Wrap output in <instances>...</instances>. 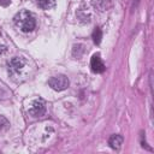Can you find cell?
<instances>
[{
    "label": "cell",
    "mask_w": 154,
    "mask_h": 154,
    "mask_svg": "<svg viewBox=\"0 0 154 154\" xmlns=\"http://www.w3.org/2000/svg\"><path fill=\"white\" fill-rule=\"evenodd\" d=\"M13 22H14L16 26L19 28L23 32H30L36 26V19H35V17L32 16L31 12H29L26 10L19 11L14 16Z\"/></svg>",
    "instance_id": "6da1fadb"
},
{
    "label": "cell",
    "mask_w": 154,
    "mask_h": 154,
    "mask_svg": "<svg viewBox=\"0 0 154 154\" xmlns=\"http://www.w3.org/2000/svg\"><path fill=\"white\" fill-rule=\"evenodd\" d=\"M28 69H29V65H28L26 60L23 58L14 57L7 61V71H8V75L13 79L24 77L28 72Z\"/></svg>",
    "instance_id": "7a4b0ae2"
},
{
    "label": "cell",
    "mask_w": 154,
    "mask_h": 154,
    "mask_svg": "<svg viewBox=\"0 0 154 154\" xmlns=\"http://www.w3.org/2000/svg\"><path fill=\"white\" fill-rule=\"evenodd\" d=\"M48 84L52 89L60 91V90H65L69 87V79L64 75H58V76L51 77L48 79Z\"/></svg>",
    "instance_id": "3957f363"
},
{
    "label": "cell",
    "mask_w": 154,
    "mask_h": 154,
    "mask_svg": "<svg viewBox=\"0 0 154 154\" xmlns=\"http://www.w3.org/2000/svg\"><path fill=\"white\" fill-rule=\"evenodd\" d=\"M45 112H46V106H45V102L41 99L34 100L32 103L29 107V113L32 117H41V116L45 114Z\"/></svg>",
    "instance_id": "277c9868"
},
{
    "label": "cell",
    "mask_w": 154,
    "mask_h": 154,
    "mask_svg": "<svg viewBox=\"0 0 154 154\" xmlns=\"http://www.w3.org/2000/svg\"><path fill=\"white\" fill-rule=\"evenodd\" d=\"M90 67H91V71L93 72H96V73H101L105 71V65L100 58L99 54H94L90 59Z\"/></svg>",
    "instance_id": "5b68a950"
},
{
    "label": "cell",
    "mask_w": 154,
    "mask_h": 154,
    "mask_svg": "<svg viewBox=\"0 0 154 154\" xmlns=\"http://www.w3.org/2000/svg\"><path fill=\"white\" fill-rule=\"evenodd\" d=\"M108 144L112 149H119L123 144V137L120 135H112L108 140Z\"/></svg>",
    "instance_id": "8992f818"
},
{
    "label": "cell",
    "mask_w": 154,
    "mask_h": 154,
    "mask_svg": "<svg viewBox=\"0 0 154 154\" xmlns=\"http://www.w3.org/2000/svg\"><path fill=\"white\" fill-rule=\"evenodd\" d=\"M37 5L42 10H49L55 5V0H37Z\"/></svg>",
    "instance_id": "52a82bcc"
},
{
    "label": "cell",
    "mask_w": 154,
    "mask_h": 154,
    "mask_svg": "<svg viewBox=\"0 0 154 154\" xmlns=\"http://www.w3.org/2000/svg\"><path fill=\"white\" fill-rule=\"evenodd\" d=\"M91 37H93V41H94L96 45H99V43L101 42V38H102V31H101V29H100V28H95L94 31H93Z\"/></svg>",
    "instance_id": "ba28073f"
},
{
    "label": "cell",
    "mask_w": 154,
    "mask_h": 154,
    "mask_svg": "<svg viewBox=\"0 0 154 154\" xmlns=\"http://www.w3.org/2000/svg\"><path fill=\"white\" fill-rule=\"evenodd\" d=\"M8 125H10L8 120H7L4 116H0V131H2L4 129H7Z\"/></svg>",
    "instance_id": "9c48e42d"
},
{
    "label": "cell",
    "mask_w": 154,
    "mask_h": 154,
    "mask_svg": "<svg viewBox=\"0 0 154 154\" xmlns=\"http://www.w3.org/2000/svg\"><path fill=\"white\" fill-rule=\"evenodd\" d=\"M10 4H11V0H0V5H1V6H4V7L8 6Z\"/></svg>",
    "instance_id": "30bf717a"
},
{
    "label": "cell",
    "mask_w": 154,
    "mask_h": 154,
    "mask_svg": "<svg viewBox=\"0 0 154 154\" xmlns=\"http://www.w3.org/2000/svg\"><path fill=\"white\" fill-rule=\"evenodd\" d=\"M5 51H6V48L1 46V47H0V53H2V52H5Z\"/></svg>",
    "instance_id": "8fae6325"
}]
</instances>
